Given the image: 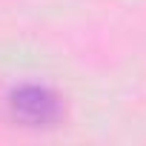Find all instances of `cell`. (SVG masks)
<instances>
[{"label": "cell", "instance_id": "1", "mask_svg": "<svg viewBox=\"0 0 146 146\" xmlns=\"http://www.w3.org/2000/svg\"><path fill=\"white\" fill-rule=\"evenodd\" d=\"M9 109L12 117L20 120L23 126L32 129H43V126H54L60 117V98L40 86V83H23L9 95Z\"/></svg>", "mask_w": 146, "mask_h": 146}]
</instances>
